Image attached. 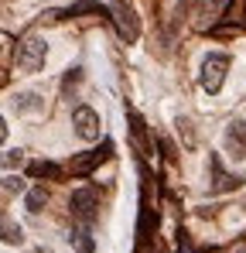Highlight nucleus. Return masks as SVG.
<instances>
[{
	"label": "nucleus",
	"instance_id": "obj_1",
	"mask_svg": "<svg viewBox=\"0 0 246 253\" xmlns=\"http://www.w3.org/2000/svg\"><path fill=\"white\" fill-rule=\"evenodd\" d=\"M69 212H72V219H76L79 226H92L96 215H99V192H96L92 185L76 188L72 199H69Z\"/></svg>",
	"mask_w": 246,
	"mask_h": 253
},
{
	"label": "nucleus",
	"instance_id": "obj_2",
	"mask_svg": "<svg viewBox=\"0 0 246 253\" xmlns=\"http://www.w3.org/2000/svg\"><path fill=\"white\" fill-rule=\"evenodd\" d=\"M226 72H229V55L208 51L202 58V89L215 96V92L222 89V83H226Z\"/></svg>",
	"mask_w": 246,
	"mask_h": 253
},
{
	"label": "nucleus",
	"instance_id": "obj_3",
	"mask_svg": "<svg viewBox=\"0 0 246 253\" xmlns=\"http://www.w3.org/2000/svg\"><path fill=\"white\" fill-rule=\"evenodd\" d=\"M44 55H48L44 42L35 38V35H28L24 42L17 44V69L21 72H38L41 65H44Z\"/></svg>",
	"mask_w": 246,
	"mask_h": 253
},
{
	"label": "nucleus",
	"instance_id": "obj_4",
	"mask_svg": "<svg viewBox=\"0 0 246 253\" xmlns=\"http://www.w3.org/2000/svg\"><path fill=\"white\" fill-rule=\"evenodd\" d=\"M110 14H113L117 35H120L123 42H137V38H140V24H137V14H133V7H130V3L117 0V3L110 7Z\"/></svg>",
	"mask_w": 246,
	"mask_h": 253
},
{
	"label": "nucleus",
	"instance_id": "obj_5",
	"mask_svg": "<svg viewBox=\"0 0 246 253\" xmlns=\"http://www.w3.org/2000/svg\"><path fill=\"white\" fill-rule=\"evenodd\" d=\"M72 126H76V137L79 140H99V113L92 106H76Z\"/></svg>",
	"mask_w": 246,
	"mask_h": 253
},
{
	"label": "nucleus",
	"instance_id": "obj_6",
	"mask_svg": "<svg viewBox=\"0 0 246 253\" xmlns=\"http://www.w3.org/2000/svg\"><path fill=\"white\" fill-rule=\"evenodd\" d=\"M226 154L236 161H246V120H233L226 126Z\"/></svg>",
	"mask_w": 246,
	"mask_h": 253
},
{
	"label": "nucleus",
	"instance_id": "obj_7",
	"mask_svg": "<svg viewBox=\"0 0 246 253\" xmlns=\"http://www.w3.org/2000/svg\"><path fill=\"white\" fill-rule=\"evenodd\" d=\"M110 151H113V144H110V140H103V147H99V151H85L82 158H72L69 171H72V174H89L96 165H103V161L110 158Z\"/></svg>",
	"mask_w": 246,
	"mask_h": 253
},
{
	"label": "nucleus",
	"instance_id": "obj_8",
	"mask_svg": "<svg viewBox=\"0 0 246 253\" xmlns=\"http://www.w3.org/2000/svg\"><path fill=\"white\" fill-rule=\"evenodd\" d=\"M208 168H212V178H215V181H212V192H215V195L243 185V178H240V174H226V171H222V161H219V158H212V161H208Z\"/></svg>",
	"mask_w": 246,
	"mask_h": 253
},
{
	"label": "nucleus",
	"instance_id": "obj_9",
	"mask_svg": "<svg viewBox=\"0 0 246 253\" xmlns=\"http://www.w3.org/2000/svg\"><path fill=\"white\" fill-rule=\"evenodd\" d=\"M219 14H222V0H195V10H192V17H195V24H199V28L212 24Z\"/></svg>",
	"mask_w": 246,
	"mask_h": 253
},
{
	"label": "nucleus",
	"instance_id": "obj_10",
	"mask_svg": "<svg viewBox=\"0 0 246 253\" xmlns=\"http://www.w3.org/2000/svg\"><path fill=\"white\" fill-rule=\"evenodd\" d=\"M0 243H7V247H21L24 243V229L14 219H7L3 212H0Z\"/></svg>",
	"mask_w": 246,
	"mask_h": 253
},
{
	"label": "nucleus",
	"instance_id": "obj_11",
	"mask_svg": "<svg viewBox=\"0 0 246 253\" xmlns=\"http://www.w3.org/2000/svg\"><path fill=\"white\" fill-rule=\"evenodd\" d=\"M44 202H48V192H44L41 185L28 192V212H41V206H44Z\"/></svg>",
	"mask_w": 246,
	"mask_h": 253
},
{
	"label": "nucleus",
	"instance_id": "obj_12",
	"mask_svg": "<svg viewBox=\"0 0 246 253\" xmlns=\"http://www.w3.org/2000/svg\"><path fill=\"white\" fill-rule=\"evenodd\" d=\"M72 240H76V250H79V253H92V236H89V226H79Z\"/></svg>",
	"mask_w": 246,
	"mask_h": 253
},
{
	"label": "nucleus",
	"instance_id": "obj_13",
	"mask_svg": "<svg viewBox=\"0 0 246 253\" xmlns=\"http://www.w3.org/2000/svg\"><path fill=\"white\" fill-rule=\"evenodd\" d=\"M17 192H24V181H17V178H0V195H17Z\"/></svg>",
	"mask_w": 246,
	"mask_h": 253
},
{
	"label": "nucleus",
	"instance_id": "obj_14",
	"mask_svg": "<svg viewBox=\"0 0 246 253\" xmlns=\"http://www.w3.org/2000/svg\"><path fill=\"white\" fill-rule=\"evenodd\" d=\"M31 174H35V178H41V174H44V178H55L58 168H55V165H48V161H38V165H31Z\"/></svg>",
	"mask_w": 246,
	"mask_h": 253
},
{
	"label": "nucleus",
	"instance_id": "obj_15",
	"mask_svg": "<svg viewBox=\"0 0 246 253\" xmlns=\"http://www.w3.org/2000/svg\"><path fill=\"white\" fill-rule=\"evenodd\" d=\"M14 106H17V110H38V96H35V92H24V96L14 99Z\"/></svg>",
	"mask_w": 246,
	"mask_h": 253
},
{
	"label": "nucleus",
	"instance_id": "obj_16",
	"mask_svg": "<svg viewBox=\"0 0 246 253\" xmlns=\"http://www.w3.org/2000/svg\"><path fill=\"white\" fill-rule=\"evenodd\" d=\"M21 161H24L21 151H7V154H0V168H17Z\"/></svg>",
	"mask_w": 246,
	"mask_h": 253
},
{
	"label": "nucleus",
	"instance_id": "obj_17",
	"mask_svg": "<svg viewBox=\"0 0 246 253\" xmlns=\"http://www.w3.org/2000/svg\"><path fill=\"white\" fill-rule=\"evenodd\" d=\"M7 140V124H3V117H0V144Z\"/></svg>",
	"mask_w": 246,
	"mask_h": 253
}]
</instances>
